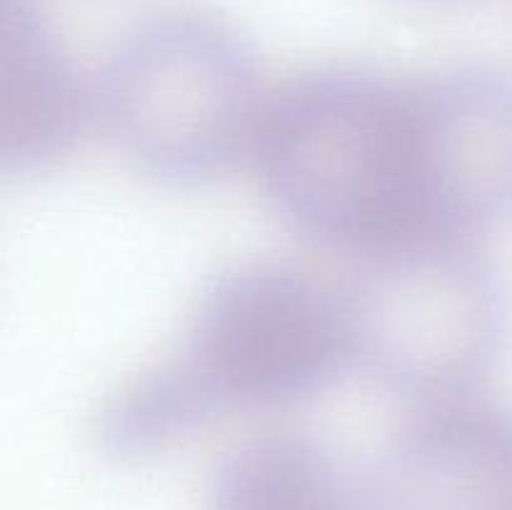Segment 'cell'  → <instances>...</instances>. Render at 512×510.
Listing matches in <instances>:
<instances>
[{"label":"cell","instance_id":"cell-6","mask_svg":"<svg viewBox=\"0 0 512 510\" xmlns=\"http://www.w3.org/2000/svg\"><path fill=\"white\" fill-rule=\"evenodd\" d=\"M378 488L390 510H512V425L453 395L428 400Z\"/></svg>","mask_w":512,"mask_h":510},{"label":"cell","instance_id":"cell-2","mask_svg":"<svg viewBox=\"0 0 512 510\" xmlns=\"http://www.w3.org/2000/svg\"><path fill=\"white\" fill-rule=\"evenodd\" d=\"M348 360L435 400L468 388L493 338V290L460 233L413 230L363 248L338 293Z\"/></svg>","mask_w":512,"mask_h":510},{"label":"cell","instance_id":"cell-4","mask_svg":"<svg viewBox=\"0 0 512 510\" xmlns=\"http://www.w3.org/2000/svg\"><path fill=\"white\" fill-rule=\"evenodd\" d=\"M348 360L338 295L285 268L228 275L205 298L168 378L185 410L208 398H285Z\"/></svg>","mask_w":512,"mask_h":510},{"label":"cell","instance_id":"cell-8","mask_svg":"<svg viewBox=\"0 0 512 510\" xmlns=\"http://www.w3.org/2000/svg\"><path fill=\"white\" fill-rule=\"evenodd\" d=\"M0 140L8 158L40 160L73 138L78 90L58 50L25 10L3 13Z\"/></svg>","mask_w":512,"mask_h":510},{"label":"cell","instance_id":"cell-5","mask_svg":"<svg viewBox=\"0 0 512 510\" xmlns=\"http://www.w3.org/2000/svg\"><path fill=\"white\" fill-rule=\"evenodd\" d=\"M410 195L418 230L460 233L512 190V98L470 70L408 83Z\"/></svg>","mask_w":512,"mask_h":510},{"label":"cell","instance_id":"cell-3","mask_svg":"<svg viewBox=\"0 0 512 510\" xmlns=\"http://www.w3.org/2000/svg\"><path fill=\"white\" fill-rule=\"evenodd\" d=\"M100 108L145 168L198 175L253 143L263 103L248 53L228 28L208 15L170 13L120 43Z\"/></svg>","mask_w":512,"mask_h":510},{"label":"cell","instance_id":"cell-1","mask_svg":"<svg viewBox=\"0 0 512 510\" xmlns=\"http://www.w3.org/2000/svg\"><path fill=\"white\" fill-rule=\"evenodd\" d=\"M253 145L270 198L313 235L368 245L413 233L408 83L303 75L263 103Z\"/></svg>","mask_w":512,"mask_h":510},{"label":"cell","instance_id":"cell-7","mask_svg":"<svg viewBox=\"0 0 512 510\" xmlns=\"http://www.w3.org/2000/svg\"><path fill=\"white\" fill-rule=\"evenodd\" d=\"M213 510H390L333 455L295 438L255 443L223 468Z\"/></svg>","mask_w":512,"mask_h":510}]
</instances>
